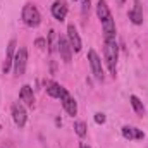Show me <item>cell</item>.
<instances>
[{
	"label": "cell",
	"instance_id": "7a4b0ae2",
	"mask_svg": "<svg viewBox=\"0 0 148 148\" xmlns=\"http://www.w3.org/2000/svg\"><path fill=\"white\" fill-rule=\"evenodd\" d=\"M21 19H23V23H24L28 28H38L40 23H41V14H40V10L36 9V5L26 3V5L23 7Z\"/></svg>",
	"mask_w": 148,
	"mask_h": 148
},
{
	"label": "cell",
	"instance_id": "2e32d148",
	"mask_svg": "<svg viewBox=\"0 0 148 148\" xmlns=\"http://www.w3.org/2000/svg\"><path fill=\"white\" fill-rule=\"evenodd\" d=\"M129 102H131L133 110L136 112L138 115H143V114H145V105H143V102H141L136 95H131V97H129Z\"/></svg>",
	"mask_w": 148,
	"mask_h": 148
},
{
	"label": "cell",
	"instance_id": "cb8c5ba5",
	"mask_svg": "<svg viewBox=\"0 0 148 148\" xmlns=\"http://www.w3.org/2000/svg\"><path fill=\"white\" fill-rule=\"evenodd\" d=\"M74 2H76V0H74Z\"/></svg>",
	"mask_w": 148,
	"mask_h": 148
},
{
	"label": "cell",
	"instance_id": "7c38bea8",
	"mask_svg": "<svg viewBox=\"0 0 148 148\" xmlns=\"http://www.w3.org/2000/svg\"><path fill=\"white\" fill-rule=\"evenodd\" d=\"M127 16H129V19H131L133 24H136V26L143 24V7H141L140 0H134V7L127 12Z\"/></svg>",
	"mask_w": 148,
	"mask_h": 148
},
{
	"label": "cell",
	"instance_id": "6da1fadb",
	"mask_svg": "<svg viewBox=\"0 0 148 148\" xmlns=\"http://www.w3.org/2000/svg\"><path fill=\"white\" fill-rule=\"evenodd\" d=\"M103 59L107 69L112 76L117 74V59H119V45L115 38H103Z\"/></svg>",
	"mask_w": 148,
	"mask_h": 148
},
{
	"label": "cell",
	"instance_id": "603a6c76",
	"mask_svg": "<svg viewBox=\"0 0 148 148\" xmlns=\"http://www.w3.org/2000/svg\"><path fill=\"white\" fill-rule=\"evenodd\" d=\"M115 2H117V5H124L126 3V0H115Z\"/></svg>",
	"mask_w": 148,
	"mask_h": 148
},
{
	"label": "cell",
	"instance_id": "ba28073f",
	"mask_svg": "<svg viewBox=\"0 0 148 148\" xmlns=\"http://www.w3.org/2000/svg\"><path fill=\"white\" fill-rule=\"evenodd\" d=\"M45 90H47V95H48V97L59 98V100H60L66 93H69L67 88H64L62 84H59V83H55V81H45Z\"/></svg>",
	"mask_w": 148,
	"mask_h": 148
},
{
	"label": "cell",
	"instance_id": "5b68a950",
	"mask_svg": "<svg viewBox=\"0 0 148 148\" xmlns=\"http://www.w3.org/2000/svg\"><path fill=\"white\" fill-rule=\"evenodd\" d=\"M10 112H12V121H14V124H16L19 129H23V127L26 126V121H28V112H26L24 103L16 102V103L12 105Z\"/></svg>",
	"mask_w": 148,
	"mask_h": 148
},
{
	"label": "cell",
	"instance_id": "3957f363",
	"mask_svg": "<svg viewBox=\"0 0 148 148\" xmlns=\"http://www.w3.org/2000/svg\"><path fill=\"white\" fill-rule=\"evenodd\" d=\"M26 66H28V50H26V47H19V48L16 50L14 62H12L14 74H16L17 77H21L23 74L26 73Z\"/></svg>",
	"mask_w": 148,
	"mask_h": 148
},
{
	"label": "cell",
	"instance_id": "e0dca14e",
	"mask_svg": "<svg viewBox=\"0 0 148 148\" xmlns=\"http://www.w3.org/2000/svg\"><path fill=\"white\" fill-rule=\"evenodd\" d=\"M57 45H59V36H57V33H55L53 29H50V33H48V41H47L48 52L53 53V52L57 50Z\"/></svg>",
	"mask_w": 148,
	"mask_h": 148
},
{
	"label": "cell",
	"instance_id": "52a82bcc",
	"mask_svg": "<svg viewBox=\"0 0 148 148\" xmlns=\"http://www.w3.org/2000/svg\"><path fill=\"white\" fill-rule=\"evenodd\" d=\"M66 38H67V41H69V45H71V48H73L74 53L81 52L83 43H81V36H79V33H77V29H76L74 24H69V26H67V36Z\"/></svg>",
	"mask_w": 148,
	"mask_h": 148
},
{
	"label": "cell",
	"instance_id": "30bf717a",
	"mask_svg": "<svg viewBox=\"0 0 148 148\" xmlns=\"http://www.w3.org/2000/svg\"><path fill=\"white\" fill-rule=\"evenodd\" d=\"M19 98L24 103V107H28V109H33L35 107V93H33V88L29 84H23L21 86Z\"/></svg>",
	"mask_w": 148,
	"mask_h": 148
},
{
	"label": "cell",
	"instance_id": "5bb4252c",
	"mask_svg": "<svg viewBox=\"0 0 148 148\" xmlns=\"http://www.w3.org/2000/svg\"><path fill=\"white\" fill-rule=\"evenodd\" d=\"M122 136H124L126 140L133 141V140H143V138H145V133H143L141 129L134 127V126H124V127H122Z\"/></svg>",
	"mask_w": 148,
	"mask_h": 148
},
{
	"label": "cell",
	"instance_id": "9a60e30c",
	"mask_svg": "<svg viewBox=\"0 0 148 148\" xmlns=\"http://www.w3.org/2000/svg\"><path fill=\"white\" fill-rule=\"evenodd\" d=\"M97 16H98V19H100V23L107 21L112 16L110 9H109V5H107L105 0H98V2H97Z\"/></svg>",
	"mask_w": 148,
	"mask_h": 148
},
{
	"label": "cell",
	"instance_id": "7402d4cb",
	"mask_svg": "<svg viewBox=\"0 0 148 148\" xmlns=\"http://www.w3.org/2000/svg\"><path fill=\"white\" fill-rule=\"evenodd\" d=\"M79 148H91L88 143H84V141H79Z\"/></svg>",
	"mask_w": 148,
	"mask_h": 148
},
{
	"label": "cell",
	"instance_id": "ffe728a7",
	"mask_svg": "<svg viewBox=\"0 0 148 148\" xmlns=\"http://www.w3.org/2000/svg\"><path fill=\"white\" fill-rule=\"evenodd\" d=\"M90 5H91V0H83V7H81L83 16H86V14L90 12Z\"/></svg>",
	"mask_w": 148,
	"mask_h": 148
},
{
	"label": "cell",
	"instance_id": "9c48e42d",
	"mask_svg": "<svg viewBox=\"0 0 148 148\" xmlns=\"http://www.w3.org/2000/svg\"><path fill=\"white\" fill-rule=\"evenodd\" d=\"M16 40H10L9 45H7V52H5V60L2 64V73L7 74L12 67V62H14V55H16Z\"/></svg>",
	"mask_w": 148,
	"mask_h": 148
},
{
	"label": "cell",
	"instance_id": "ac0fdd59",
	"mask_svg": "<svg viewBox=\"0 0 148 148\" xmlns=\"http://www.w3.org/2000/svg\"><path fill=\"white\" fill-rule=\"evenodd\" d=\"M86 122L84 121H74V131H76V134L79 136V138H84L86 136Z\"/></svg>",
	"mask_w": 148,
	"mask_h": 148
},
{
	"label": "cell",
	"instance_id": "44dd1931",
	"mask_svg": "<svg viewBox=\"0 0 148 148\" xmlns=\"http://www.w3.org/2000/svg\"><path fill=\"white\" fill-rule=\"evenodd\" d=\"M35 45H36L40 50H43V48H47V40H45V38H36Z\"/></svg>",
	"mask_w": 148,
	"mask_h": 148
},
{
	"label": "cell",
	"instance_id": "d6986e66",
	"mask_svg": "<svg viewBox=\"0 0 148 148\" xmlns=\"http://www.w3.org/2000/svg\"><path fill=\"white\" fill-rule=\"evenodd\" d=\"M105 121H107L105 114H102V112H97V114H95V122H97V124H105Z\"/></svg>",
	"mask_w": 148,
	"mask_h": 148
},
{
	"label": "cell",
	"instance_id": "8fae6325",
	"mask_svg": "<svg viewBox=\"0 0 148 148\" xmlns=\"http://www.w3.org/2000/svg\"><path fill=\"white\" fill-rule=\"evenodd\" d=\"M50 10H52V16L57 19V21H64L66 19V16H67V3H66V0H55L53 3H52V7H50Z\"/></svg>",
	"mask_w": 148,
	"mask_h": 148
},
{
	"label": "cell",
	"instance_id": "277c9868",
	"mask_svg": "<svg viewBox=\"0 0 148 148\" xmlns=\"http://www.w3.org/2000/svg\"><path fill=\"white\" fill-rule=\"evenodd\" d=\"M88 62H90V67H91L93 76H95L98 81H103V79H105V74H103L102 59H100V55H98L93 48H90V50H88Z\"/></svg>",
	"mask_w": 148,
	"mask_h": 148
},
{
	"label": "cell",
	"instance_id": "8992f818",
	"mask_svg": "<svg viewBox=\"0 0 148 148\" xmlns=\"http://www.w3.org/2000/svg\"><path fill=\"white\" fill-rule=\"evenodd\" d=\"M57 50H59V53H60V59H62L66 64H71L74 52H73V48H71V45H69V41H67V38L66 36H59Z\"/></svg>",
	"mask_w": 148,
	"mask_h": 148
},
{
	"label": "cell",
	"instance_id": "4fadbf2b",
	"mask_svg": "<svg viewBox=\"0 0 148 148\" xmlns=\"http://www.w3.org/2000/svg\"><path fill=\"white\" fill-rule=\"evenodd\" d=\"M60 102H62V107H64V110L67 112L69 115H77V102L74 100V97L71 93H66L62 98H60Z\"/></svg>",
	"mask_w": 148,
	"mask_h": 148
}]
</instances>
